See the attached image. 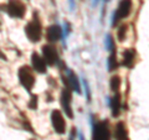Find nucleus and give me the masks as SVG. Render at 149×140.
<instances>
[{
  "label": "nucleus",
  "instance_id": "f257e3e1",
  "mask_svg": "<svg viewBox=\"0 0 149 140\" xmlns=\"http://www.w3.org/2000/svg\"><path fill=\"white\" fill-rule=\"evenodd\" d=\"M25 34H26V37L31 42H39L41 40V36H42V26H41V22L35 14H34L32 21H30L29 24L25 26Z\"/></svg>",
  "mask_w": 149,
  "mask_h": 140
},
{
  "label": "nucleus",
  "instance_id": "f03ea898",
  "mask_svg": "<svg viewBox=\"0 0 149 140\" xmlns=\"http://www.w3.org/2000/svg\"><path fill=\"white\" fill-rule=\"evenodd\" d=\"M17 76H19V81H20L21 86L25 88L27 92H31L32 87L35 85V76H34V72L29 66H21L19 68V72H17Z\"/></svg>",
  "mask_w": 149,
  "mask_h": 140
},
{
  "label": "nucleus",
  "instance_id": "7ed1b4c3",
  "mask_svg": "<svg viewBox=\"0 0 149 140\" xmlns=\"http://www.w3.org/2000/svg\"><path fill=\"white\" fill-rule=\"evenodd\" d=\"M4 9V11H6L8 15L14 19H22L26 12V6L21 0H9Z\"/></svg>",
  "mask_w": 149,
  "mask_h": 140
},
{
  "label": "nucleus",
  "instance_id": "20e7f679",
  "mask_svg": "<svg viewBox=\"0 0 149 140\" xmlns=\"http://www.w3.org/2000/svg\"><path fill=\"white\" fill-rule=\"evenodd\" d=\"M93 140H111V129L107 122H97L93 125Z\"/></svg>",
  "mask_w": 149,
  "mask_h": 140
},
{
  "label": "nucleus",
  "instance_id": "39448f33",
  "mask_svg": "<svg viewBox=\"0 0 149 140\" xmlns=\"http://www.w3.org/2000/svg\"><path fill=\"white\" fill-rule=\"evenodd\" d=\"M130 10H132V0H120L119 4H118V8L116 12L113 14V21H112V25H117V22L122 19L127 17Z\"/></svg>",
  "mask_w": 149,
  "mask_h": 140
},
{
  "label": "nucleus",
  "instance_id": "423d86ee",
  "mask_svg": "<svg viewBox=\"0 0 149 140\" xmlns=\"http://www.w3.org/2000/svg\"><path fill=\"white\" fill-rule=\"evenodd\" d=\"M42 58L50 66H55V64L60 63V56L57 52V49L50 44L42 46Z\"/></svg>",
  "mask_w": 149,
  "mask_h": 140
},
{
  "label": "nucleus",
  "instance_id": "0eeeda50",
  "mask_svg": "<svg viewBox=\"0 0 149 140\" xmlns=\"http://www.w3.org/2000/svg\"><path fill=\"white\" fill-rule=\"evenodd\" d=\"M51 123H52V128L57 134H65L66 132V122H65V118L62 113L57 109L52 110L51 113Z\"/></svg>",
  "mask_w": 149,
  "mask_h": 140
},
{
  "label": "nucleus",
  "instance_id": "6e6552de",
  "mask_svg": "<svg viewBox=\"0 0 149 140\" xmlns=\"http://www.w3.org/2000/svg\"><path fill=\"white\" fill-rule=\"evenodd\" d=\"M72 91L66 86L63 88V91L61 93V105H62V109L65 112L70 119L73 118V112H72V107H71V103H72Z\"/></svg>",
  "mask_w": 149,
  "mask_h": 140
},
{
  "label": "nucleus",
  "instance_id": "1a4fd4ad",
  "mask_svg": "<svg viewBox=\"0 0 149 140\" xmlns=\"http://www.w3.org/2000/svg\"><path fill=\"white\" fill-rule=\"evenodd\" d=\"M31 64H32V71H36L39 73L46 72V62L39 53L34 52L31 55Z\"/></svg>",
  "mask_w": 149,
  "mask_h": 140
},
{
  "label": "nucleus",
  "instance_id": "9d476101",
  "mask_svg": "<svg viewBox=\"0 0 149 140\" xmlns=\"http://www.w3.org/2000/svg\"><path fill=\"white\" fill-rule=\"evenodd\" d=\"M63 83L66 85L71 91H74L76 93H81V86L78 82L77 76L73 72L68 71V76L66 78H63Z\"/></svg>",
  "mask_w": 149,
  "mask_h": 140
},
{
  "label": "nucleus",
  "instance_id": "9b49d317",
  "mask_svg": "<svg viewBox=\"0 0 149 140\" xmlns=\"http://www.w3.org/2000/svg\"><path fill=\"white\" fill-rule=\"evenodd\" d=\"M62 36V30L58 25H51L46 30V39L50 42H57Z\"/></svg>",
  "mask_w": 149,
  "mask_h": 140
},
{
  "label": "nucleus",
  "instance_id": "f8f14e48",
  "mask_svg": "<svg viewBox=\"0 0 149 140\" xmlns=\"http://www.w3.org/2000/svg\"><path fill=\"white\" fill-rule=\"evenodd\" d=\"M114 138L117 140H129L127 127L123 122H118L114 127Z\"/></svg>",
  "mask_w": 149,
  "mask_h": 140
},
{
  "label": "nucleus",
  "instance_id": "ddd939ff",
  "mask_svg": "<svg viewBox=\"0 0 149 140\" xmlns=\"http://www.w3.org/2000/svg\"><path fill=\"white\" fill-rule=\"evenodd\" d=\"M134 60H136V51L132 49H128L123 52V64L128 68H132L134 66Z\"/></svg>",
  "mask_w": 149,
  "mask_h": 140
},
{
  "label": "nucleus",
  "instance_id": "4468645a",
  "mask_svg": "<svg viewBox=\"0 0 149 140\" xmlns=\"http://www.w3.org/2000/svg\"><path fill=\"white\" fill-rule=\"evenodd\" d=\"M120 103H122V99H120V94L119 92L114 93V97L112 98L111 102V108H112V115L117 116L120 112Z\"/></svg>",
  "mask_w": 149,
  "mask_h": 140
},
{
  "label": "nucleus",
  "instance_id": "2eb2a0df",
  "mask_svg": "<svg viewBox=\"0 0 149 140\" xmlns=\"http://www.w3.org/2000/svg\"><path fill=\"white\" fill-rule=\"evenodd\" d=\"M111 55L108 57V71H114L118 67V61H117V55H116V50L111 51Z\"/></svg>",
  "mask_w": 149,
  "mask_h": 140
},
{
  "label": "nucleus",
  "instance_id": "dca6fc26",
  "mask_svg": "<svg viewBox=\"0 0 149 140\" xmlns=\"http://www.w3.org/2000/svg\"><path fill=\"white\" fill-rule=\"evenodd\" d=\"M119 88H120V78L118 76H113L111 78V89L116 92H119Z\"/></svg>",
  "mask_w": 149,
  "mask_h": 140
},
{
  "label": "nucleus",
  "instance_id": "f3484780",
  "mask_svg": "<svg viewBox=\"0 0 149 140\" xmlns=\"http://www.w3.org/2000/svg\"><path fill=\"white\" fill-rule=\"evenodd\" d=\"M106 47L108 51H112V50H116V45H114V40L112 35H107V40H106Z\"/></svg>",
  "mask_w": 149,
  "mask_h": 140
},
{
  "label": "nucleus",
  "instance_id": "a211bd4d",
  "mask_svg": "<svg viewBox=\"0 0 149 140\" xmlns=\"http://www.w3.org/2000/svg\"><path fill=\"white\" fill-rule=\"evenodd\" d=\"M125 34H127V25H122L118 30V40L123 41L124 37H125Z\"/></svg>",
  "mask_w": 149,
  "mask_h": 140
},
{
  "label": "nucleus",
  "instance_id": "6ab92c4d",
  "mask_svg": "<svg viewBox=\"0 0 149 140\" xmlns=\"http://www.w3.org/2000/svg\"><path fill=\"white\" fill-rule=\"evenodd\" d=\"M29 107L31 109H36V107H37V96H32L31 97V102H30Z\"/></svg>",
  "mask_w": 149,
  "mask_h": 140
},
{
  "label": "nucleus",
  "instance_id": "aec40b11",
  "mask_svg": "<svg viewBox=\"0 0 149 140\" xmlns=\"http://www.w3.org/2000/svg\"><path fill=\"white\" fill-rule=\"evenodd\" d=\"M80 139H81V140H83V138H82V135H81V134H80Z\"/></svg>",
  "mask_w": 149,
  "mask_h": 140
},
{
  "label": "nucleus",
  "instance_id": "412c9836",
  "mask_svg": "<svg viewBox=\"0 0 149 140\" xmlns=\"http://www.w3.org/2000/svg\"><path fill=\"white\" fill-rule=\"evenodd\" d=\"M97 1H98V0H95V4H97Z\"/></svg>",
  "mask_w": 149,
  "mask_h": 140
},
{
  "label": "nucleus",
  "instance_id": "4be33fe9",
  "mask_svg": "<svg viewBox=\"0 0 149 140\" xmlns=\"http://www.w3.org/2000/svg\"><path fill=\"white\" fill-rule=\"evenodd\" d=\"M106 1H108V0H106Z\"/></svg>",
  "mask_w": 149,
  "mask_h": 140
}]
</instances>
